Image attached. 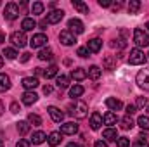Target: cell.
Listing matches in <instances>:
<instances>
[{
	"instance_id": "cell-44",
	"label": "cell",
	"mask_w": 149,
	"mask_h": 147,
	"mask_svg": "<svg viewBox=\"0 0 149 147\" xmlns=\"http://www.w3.org/2000/svg\"><path fill=\"white\" fill-rule=\"evenodd\" d=\"M16 147H30V142L24 140V139H19V142L16 144Z\"/></svg>"
},
{
	"instance_id": "cell-4",
	"label": "cell",
	"mask_w": 149,
	"mask_h": 147,
	"mask_svg": "<svg viewBox=\"0 0 149 147\" xmlns=\"http://www.w3.org/2000/svg\"><path fill=\"white\" fill-rule=\"evenodd\" d=\"M10 42L14 43V47L23 49V47H26L28 38H26V35H24V31H14V33L10 35Z\"/></svg>"
},
{
	"instance_id": "cell-2",
	"label": "cell",
	"mask_w": 149,
	"mask_h": 147,
	"mask_svg": "<svg viewBox=\"0 0 149 147\" xmlns=\"http://www.w3.org/2000/svg\"><path fill=\"white\" fill-rule=\"evenodd\" d=\"M134 42L137 47H149V35L141 30V28H135L134 30Z\"/></svg>"
},
{
	"instance_id": "cell-7",
	"label": "cell",
	"mask_w": 149,
	"mask_h": 147,
	"mask_svg": "<svg viewBox=\"0 0 149 147\" xmlns=\"http://www.w3.org/2000/svg\"><path fill=\"white\" fill-rule=\"evenodd\" d=\"M17 16H19V7H17V3H14V2L7 3V5H5V19L14 21Z\"/></svg>"
},
{
	"instance_id": "cell-18",
	"label": "cell",
	"mask_w": 149,
	"mask_h": 147,
	"mask_svg": "<svg viewBox=\"0 0 149 147\" xmlns=\"http://www.w3.org/2000/svg\"><path fill=\"white\" fill-rule=\"evenodd\" d=\"M21 28H23V31H31L33 28H37V21L33 17H24L21 23Z\"/></svg>"
},
{
	"instance_id": "cell-34",
	"label": "cell",
	"mask_w": 149,
	"mask_h": 147,
	"mask_svg": "<svg viewBox=\"0 0 149 147\" xmlns=\"http://www.w3.org/2000/svg\"><path fill=\"white\" fill-rule=\"evenodd\" d=\"M28 123L33 125V126H40V125H42V118H40L38 114H33V112H31V114H28Z\"/></svg>"
},
{
	"instance_id": "cell-57",
	"label": "cell",
	"mask_w": 149,
	"mask_h": 147,
	"mask_svg": "<svg viewBox=\"0 0 149 147\" xmlns=\"http://www.w3.org/2000/svg\"><path fill=\"white\" fill-rule=\"evenodd\" d=\"M146 28H148V31H149V23H148V24H146Z\"/></svg>"
},
{
	"instance_id": "cell-15",
	"label": "cell",
	"mask_w": 149,
	"mask_h": 147,
	"mask_svg": "<svg viewBox=\"0 0 149 147\" xmlns=\"http://www.w3.org/2000/svg\"><path fill=\"white\" fill-rule=\"evenodd\" d=\"M102 125V116L99 112H92L90 114V128L92 130H99Z\"/></svg>"
},
{
	"instance_id": "cell-40",
	"label": "cell",
	"mask_w": 149,
	"mask_h": 147,
	"mask_svg": "<svg viewBox=\"0 0 149 147\" xmlns=\"http://www.w3.org/2000/svg\"><path fill=\"white\" fill-rule=\"evenodd\" d=\"M116 146H118V147H130V140H128L127 137H118Z\"/></svg>"
},
{
	"instance_id": "cell-9",
	"label": "cell",
	"mask_w": 149,
	"mask_h": 147,
	"mask_svg": "<svg viewBox=\"0 0 149 147\" xmlns=\"http://www.w3.org/2000/svg\"><path fill=\"white\" fill-rule=\"evenodd\" d=\"M49 114H50V118H52V121H56V123H61L63 119H64V112L59 109V107H56V106H49Z\"/></svg>"
},
{
	"instance_id": "cell-13",
	"label": "cell",
	"mask_w": 149,
	"mask_h": 147,
	"mask_svg": "<svg viewBox=\"0 0 149 147\" xmlns=\"http://www.w3.org/2000/svg\"><path fill=\"white\" fill-rule=\"evenodd\" d=\"M78 132V125H74L73 121H68L64 125H61V133H66V135H74Z\"/></svg>"
},
{
	"instance_id": "cell-49",
	"label": "cell",
	"mask_w": 149,
	"mask_h": 147,
	"mask_svg": "<svg viewBox=\"0 0 149 147\" xmlns=\"http://www.w3.org/2000/svg\"><path fill=\"white\" fill-rule=\"evenodd\" d=\"M50 92H52V87H50V85H45V87H43V94H45V95H49Z\"/></svg>"
},
{
	"instance_id": "cell-11",
	"label": "cell",
	"mask_w": 149,
	"mask_h": 147,
	"mask_svg": "<svg viewBox=\"0 0 149 147\" xmlns=\"http://www.w3.org/2000/svg\"><path fill=\"white\" fill-rule=\"evenodd\" d=\"M64 17V10H52V12H49L47 14V23L49 24H56V23H59L61 19Z\"/></svg>"
},
{
	"instance_id": "cell-21",
	"label": "cell",
	"mask_w": 149,
	"mask_h": 147,
	"mask_svg": "<svg viewBox=\"0 0 149 147\" xmlns=\"http://www.w3.org/2000/svg\"><path fill=\"white\" fill-rule=\"evenodd\" d=\"M71 3H73V7L80 12V14H88V5H87L85 2H81V0H73Z\"/></svg>"
},
{
	"instance_id": "cell-60",
	"label": "cell",
	"mask_w": 149,
	"mask_h": 147,
	"mask_svg": "<svg viewBox=\"0 0 149 147\" xmlns=\"http://www.w3.org/2000/svg\"><path fill=\"white\" fill-rule=\"evenodd\" d=\"M148 55H149V54H148Z\"/></svg>"
},
{
	"instance_id": "cell-43",
	"label": "cell",
	"mask_w": 149,
	"mask_h": 147,
	"mask_svg": "<svg viewBox=\"0 0 149 147\" xmlns=\"http://www.w3.org/2000/svg\"><path fill=\"white\" fill-rule=\"evenodd\" d=\"M19 111H21V107H19V104H17V102H12V104H10V112L17 114Z\"/></svg>"
},
{
	"instance_id": "cell-24",
	"label": "cell",
	"mask_w": 149,
	"mask_h": 147,
	"mask_svg": "<svg viewBox=\"0 0 149 147\" xmlns=\"http://www.w3.org/2000/svg\"><path fill=\"white\" fill-rule=\"evenodd\" d=\"M83 92H85V88H83L81 85H73V87L70 88V97H71V99H78L80 95H83Z\"/></svg>"
},
{
	"instance_id": "cell-17",
	"label": "cell",
	"mask_w": 149,
	"mask_h": 147,
	"mask_svg": "<svg viewBox=\"0 0 149 147\" xmlns=\"http://www.w3.org/2000/svg\"><path fill=\"white\" fill-rule=\"evenodd\" d=\"M101 47H102V40H99V38H92L88 43H87V50L88 52H99L101 50Z\"/></svg>"
},
{
	"instance_id": "cell-42",
	"label": "cell",
	"mask_w": 149,
	"mask_h": 147,
	"mask_svg": "<svg viewBox=\"0 0 149 147\" xmlns=\"http://www.w3.org/2000/svg\"><path fill=\"white\" fill-rule=\"evenodd\" d=\"M76 55H80V57H88V50H87V47H80L78 50H76Z\"/></svg>"
},
{
	"instance_id": "cell-1",
	"label": "cell",
	"mask_w": 149,
	"mask_h": 147,
	"mask_svg": "<svg viewBox=\"0 0 149 147\" xmlns=\"http://www.w3.org/2000/svg\"><path fill=\"white\" fill-rule=\"evenodd\" d=\"M70 114L74 116L76 119H85L87 114H88V106H87L83 101H76L74 104L70 106Z\"/></svg>"
},
{
	"instance_id": "cell-20",
	"label": "cell",
	"mask_w": 149,
	"mask_h": 147,
	"mask_svg": "<svg viewBox=\"0 0 149 147\" xmlns=\"http://www.w3.org/2000/svg\"><path fill=\"white\" fill-rule=\"evenodd\" d=\"M10 88V78L7 74L0 73V92H7Z\"/></svg>"
},
{
	"instance_id": "cell-23",
	"label": "cell",
	"mask_w": 149,
	"mask_h": 147,
	"mask_svg": "<svg viewBox=\"0 0 149 147\" xmlns=\"http://www.w3.org/2000/svg\"><path fill=\"white\" fill-rule=\"evenodd\" d=\"M102 66H104V69L113 71V69L116 68V59L111 57V55H106V57H104V61H102Z\"/></svg>"
},
{
	"instance_id": "cell-46",
	"label": "cell",
	"mask_w": 149,
	"mask_h": 147,
	"mask_svg": "<svg viewBox=\"0 0 149 147\" xmlns=\"http://www.w3.org/2000/svg\"><path fill=\"white\" fill-rule=\"evenodd\" d=\"M30 55H31L30 52H24V54L21 55V62H28V61H30Z\"/></svg>"
},
{
	"instance_id": "cell-52",
	"label": "cell",
	"mask_w": 149,
	"mask_h": 147,
	"mask_svg": "<svg viewBox=\"0 0 149 147\" xmlns=\"http://www.w3.org/2000/svg\"><path fill=\"white\" fill-rule=\"evenodd\" d=\"M35 73H37V74H43V69H42V68H37V69H35Z\"/></svg>"
},
{
	"instance_id": "cell-56",
	"label": "cell",
	"mask_w": 149,
	"mask_h": 147,
	"mask_svg": "<svg viewBox=\"0 0 149 147\" xmlns=\"http://www.w3.org/2000/svg\"><path fill=\"white\" fill-rule=\"evenodd\" d=\"M0 147H3V142H2V139H0Z\"/></svg>"
},
{
	"instance_id": "cell-32",
	"label": "cell",
	"mask_w": 149,
	"mask_h": 147,
	"mask_svg": "<svg viewBox=\"0 0 149 147\" xmlns=\"http://www.w3.org/2000/svg\"><path fill=\"white\" fill-rule=\"evenodd\" d=\"M139 9H141V2H139V0H130V3H128V12H130V14H137Z\"/></svg>"
},
{
	"instance_id": "cell-36",
	"label": "cell",
	"mask_w": 149,
	"mask_h": 147,
	"mask_svg": "<svg viewBox=\"0 0 149 147\" xmlns=\"http://www.w3.org/2000/svg\"><path fill=\"white\" fill-rule=\"evenodd\" d=\"M57 66H50V68H47L45 71H43V76L49 80V78H54V76H57Z\"/></svg>"
},
{
	"instance_id": "cell-6",
	"label": "cell",
	"mask_w": 149,
	"mask_h": 147,
	"mask_svg": "<svg viewBox=\"0 0 149 147\" xmlns=\"http://www.w3.org/2000/svg\"><path fill=\"white\" fill-rule=\"evenodd\" d=\"M68 28H70V31L73 33V35H81L83 31H85V26H83V23L80 21V19H70L68 21Z\"/></svg>"
},
{
	"instance_id": "cell-39",
	"label": "cell",
	"mask_w": 149,
	"mask_h": 147,
	"mask_svg": "<svg viewBox=\"0 0 149 147\" xmlns=\"http://www.w3.org/2000/svg\"><path fill=\"white\" fill-rule=\"evenodd\" d=\"M31 12H33V14H42V12H43V3H42V2H35V3L31 5Z\"/></svg>"
},
{
	"instance_id": "cell-31",
	"label": "cell",
	"mask_w": 149,
	"mask_h": 147,
	"mask_svg": "<svg viewBox=\"0 0 149 147\" xmlns=\"http://www.w3.org/2000/svg\"><path fill=\"white\" fill-rule=\"evenodd\" d=\"M30 128H31V125H30L28 121H19V123H17V132H19V135H26V133L30 132Z\"/></svg>"
},
{
	"instance_id": "cell-45",
	"label": "cell",
	"mask_w": 149,
	"mask_h": 147,
	"mask_svg": "<svg viewBox=\"0 0 149 147\" xmlns=\"http://www.w3.org/2000/svg\"><path fill=\"white\" fill-rule=\"evenodd\" d=\"M135 111H137V107H135V106H132V104H128V106H127V114H128V116H132Z\"/></svg>"
},
{
	"instance_id": "cell-50",
	"label": "cell",
	"mask_w": 149,
	"mask_h": 147,
	"mask_svg": "<svg viewBox=\"0 0 149 147\" xmlns=\"http://www.w3.org/2000/svg\"><path fill=\"white\" fill-rule=\"evenodd\" d=\"M121 5H123L121 2H116V3H113V10H120V9H121Z\"/></svg>"
},
{
	"instance_id": "cell-55",
	"label": "cell",
	"mask_w": 149,
	"mask_h": 147,
	"mask_svg": "<svg viewBox=\"0 0 149 147\" xmlns=\"http://www.w3.org/2000/svg\"><path fill=\"white\" fill-rule=\"evenodd\" d=\"M2 66H3V59H2V55H0V69H2Z\"/></svg>"
},
{
	"instance_id": "cell-30",
	"label": "cell",
	"mask_w": 149,
	"mask_h": 147,
	"mask_svg": "<svg viewBox=\"0 0 149 147\" xmlns=\"http://www.w3.org/2000/svg\"><path fill=\"white\" fill-rule=\"evenodd\" d=\"M101 73H102V71H101V68H99V66H90V68H88V71H87V76H88V78H92V80H97V78L101 76Z\"/></svg>"
},
{
	"instance_id": "cell-3",
	"label": "cell",
	"mask_w": 149,
	"mask_h": 147,
	"mask_svg": "<svg viewBox=\"0 0 149 147\" xmlns=\"http://www.w3.org/2000/svg\"><path fill=\"white\" fill-rule=\"evenodd\" d=\"M128 62L132 66H139V64H144L146 62V55L141 49H134L130 50V55H128Z\"/></svg>"
},
{
	"instance_id": "cell-59",
	"label": "cell",
	"mask_w": 149,
	"mask_h": 147,
	"mask_svg": "<svg viewBox=\"0 0 149 147\" xmlns=\"http://www.w3.org/2000/svg\"><path fill=\"white\" fill-rule=\"evenodd\" d=\"M0 5H2V3H0Z\"/></svg>"
},
{
	"instance_id": "cell-35",
	"label": "cell",
	"mask_w": 149,
	"mask_h": 147,
	"mask_svg": "<svg viewBox=\"0 0 149 147\" xmlns=\"http://www.w3.org/2000/svg\"><path fill=\"white\" fill-rule=\"evenodd\" d=\"M132 147H149V142L146 140V137H144V135H141V137H137V139H135V142L132 144Z\"/></svg>"
},
{
	"instance_id": "cell-48",
	"label": "cell",
	"mask_w": 149,
	"mask_h": 147,
	"mask_svg": "<svg viewBox=\"0 0 149 147\" xmlns=\"http://www.w3.org/2000/svg\"><path fill=\"white\" fill-rule=\"evenodd\" d=\"M94 146H95V147H109L108 144H106V142H104V140H97Z\"/></svg>"
},
{
	"instance_id": "cell-41",
	"label": "cell",
	"mask_w": 149,
	"mask_h": 147,
	"mask_svg": "<svg viewBox=\"0 0 149 147\" xmlns=\"http://www.w3.org/2000/svg\"><path fill=\"white\" fill-rule=\"evenodd\" d=\"M148 106V99L146 97H137V102H135V107H139V109H142V107H146Z\"/></svg>"
},
{
	"instance_id": "cell-14",
	"label": "cell",
	"mask_w": 149,
	"mask_h": 147,
	"mask_svg": "<svg viewBox=\"0 0 149 147\" xmlns=\"http://www.w3.org/2000/svg\"><path fill=\"white\" fill-rule=\"evenodd\" d=\"M61 140H63V133L61 132H52L49 137H47V142H49V146L50 147H56L61 144Z\"/></svg>"
},
{
	"instance_id": "cell-8",
	"label": "cell",
	"mask_w": 149,
	"mask_h": 147,
	"mask_svg": "<svg viewBox=\"0 0 149 147\" xmlns=\"http://www.w3.org/2000/svg\"><path fill=\"white\" fill-rule=\"evenodd\" d=\"M59 40H61V43H63V45L70 47V45H73L74 42H76V37H74L70 30H63V31L59 33Z\"/></svg>"
},
{
	"instance_id": "cell-25",
	"label": "cell",
	"mask_w": 149,
	"mask_h": 147,
	"mask_svg": "<svg viewBox=\"0 0 149 147\" xmlns=\"http://www.w3.org/2000/svg\"><path fill=\"white\" fill-rule=\"evenodd\" d=\"M71 78L76 80V81H81V80H85V78H87V71H85L83 68H76V69L71 71Z\"/></svg>"
},
{
	"instance_id": "cell-33",
	"label": "cell",
	"mask_w": 149,
	"mask_h": 147,
	"mask_svg": "<svg viewBox=\"0 0 149 147\" xmlns=\"http://www.w3.org/2000/svg\"><path fill=\"white\" fill-rule=\"evenodd\" d=\"M132 126H134V119H132V116L127 114V116L121 119V128H123V130H130Z\"/></svg>"
},
{
	"instance_id": "cell-26",
	"label": "cell",
	"mask_w": 149,
	"mask_h": 147,
	"mask_svg": "<svg viewBox=\"0 0 149 147\" xmlns=\"http://www.w3.org/2000/svg\"><path fill=\"white\" fill-rule=\"evenodd\" d=\"M38 59H40V61H52V59H54V54H52L50 49H42V50L38 52Z\"/></svg>"
},
{
	"instance_id": "cell-51",
	"label": "cell",
	"mask_w": 149,
	"mask_h": 147,
	"mask_svg": "<svg viewBox=\"0 0 149 147\" xmlns=\"http://www.w3.org/2000/svg\"><path fill=\"white\" fill-rule=\"evenodd\" d=\"M3 42H5V35L0 31V43H3Z\"/></svg>"
},
{
	"instance_id": "cell-16",
	"label": "cell",
	"mask_w": 149,
	"mask_h": 147,
	"mask_svg": "<svg viewBox=\"0 0 149 147\" xmlns=\"http://www.w3.org/2000/svg\"><path fill=\"white\" fill-rule=\"evenodd\" d=\"M37 101H38V95L33 92V90H30V92H24V94H23V104L31 106V104H35Z\"/></svg>"
},
{
	"instance_id": "cell-54",
	"label": "cell",
	"mask_w": 149,
	"mask_h": 147,
	"mask_svg": "<svg viewBox=\"0 0 149 147\" xmlns=\"http://www.w3.org/2000/svg\"><path fill=\"white\" fill-rule=\"evenodd\" d=\"M66 147H80V146H78V144H74V142H71V144H68Z\"/></svg>"
},
{
	"instance_id": "cell-47",
	"label": "cell",
	"mask_w": 149,
	"mask_h": 147,
	"mask_svg": "<svg viewBox=\"0 0 149 147\" xmlns=\"http://www.w3.org/2000/svg\"><path fill=\"white\" fill-rule=\"evenodd\" d=\"M99 5L101 7H109L111 5V0H99Z\"/></svg>"
},
{
	"instance_id": "cell-28",
	"label": "cell",
	"mask_w": 149,
	"mask_h": 147,
	"mask_svg": "<svg viewBox=\"0 0 149 147\" xmlns=\"http://www.w3.org/2000/svg\"><path fill=\"white\" fill-rule=\"evenodd\" d=\"M56 85H57L59 88H68V87H70V78L64 76V74L56 76Z\"/></svg>"
},
{
	"instance_id": "cell-58",
	"label": "cell",
	"mask_w": 149,
	"mask_h": 147,
	"mask_svg": "<svg viewBox=\"0 0 149 147\" xmlns=\"http://www.w3.org/2000/svg\"><path fill=\"white\" fill-rule=\"evenodd\" d=\"M148 111H149V107H148Z\"/></svg>"
},
{
	"instance_id": "cell-27",
	"label": "cell",
	"mask_w": 149,
	"mask_h": 147,
	"mask_svg": "<svg viewBox=\"0 0 149 147\" xmlns=\"http://www.w3.org/2000/svg\"><path fill=\"white\" fill-rule=\"evenodd\" d=\"M47 140V135L43 133V132H35L33 133V137H31V142L35 144V146H40V144H43Z\"/></svg>"
},
{
	"instance_id": "cell-29",
	"label": "cell",
	"mask_w": 149,
	"mask_h": 147,
	"mask_svg": "<svg viewBox=\"0 0 149 147\" xmlns=\"http://www.w3.org/2000/svg\"><path fill=\"white\" fill-rule=\"evenodd\" d=\"M102 121H104L106 125H109V128H111L113 125H116V121H118V116H116L114 112H106V114H104V118H102Z\"/></svg>"
},
{
	"instance_id": "cell-10",
	"label": "cell",
	"mask_w": 149,
	"mask_h": 147,
	"mask_svg": "<svg viewBox=\"0 0 149 147\" xmlns=\"http://www.w3.org/2000/svg\"><path fill=\"white\" fill-rule=\"evenodd\" d=\"M47 43V37L43 35V33H37V35H33V38L30 40V45L33 47V49H40V47H43Z\"/></svg>"
},
{
	"instance_id": "cell-37",
	"label": "cell",
	"mask_w": 149,
	"mask_h": 147,
	"mask_svg": "<svg viewBox=\"0 0 149 147\" xmlns=\"http://www.w3.org/2000/svg\"><path fill=\"white\" fill-rule=\"evenodd\" d=\"M137 125L142 128V130H149V116H141L137 119Z\"/></svg>"
},
{
	"instance_id": "cell-12",
	"label": "cell",
	"mask_w": 149,
	"mask_h": 147,
	"mask_svg": "<svg viewBox=\"0 0 149 147\" xmlns=\"http://www.w3.org/2000/svg\"><path fill=\"white\" fill-rule=\"evenodd\" d=\"M21 85H23V87L30 92V90L37 88L40 83H38V78H37V76H26V78H23V83H21Z\"/></svg>"
},
{
	"instance_id": "cell-38",
	"label": "cell",
	"mask_w": 149,
	"mask_h": 147,
	"mask_svg": "<svg viewBox=\"0 0 149 147\" xmlns=\"http://www.w3.org/2000/svg\"><path fill=\"white\" fill-rule=\"evenodd\" d=\"M3 55H5L7 59H16V57H17V52H16V49L7 47V49H3Z\"/></svg>"
},
{
	"instance_id": "cell-19",
	"label": "cell",
	"mask_w": 149,
	"mask_h": 147,
	"mask_svg": "<svg viewBox=\"0 0 149 147\" xmlns=\"http://www.w3.org/2000/svg\"><path fill=\"white\" fill-rule=\"evenodd\" d=\"M106 106H108L111 111H118V109H121V107H123L121 101H118V99H113V97H108V99H106Z\"/></svg>"
},
{
	"instance_id": "cell-22",
	"label": "cell",
	"mask_w": 149,
	"mask_h": 147,
	"mask_svg": "<svg viewBox=\"0 0 149 147\" xmlns=\"http://www.w3.org/2000/svg\"><path fill=\"white\" fill-rule=\"evenodd\" d=\"M102 137L106 139V140H118V132H116V128H106L104 132H102Z\"/></svg>"
},
{
	"instance_id": "cell-53",
	"label": "cell",
	"mask_w": 149,
	"mask_h": 147,
	"mask_svg": "<svg viewBox=\"0 0 149 147\" xmlns=\"http://www.w3.org/2000/svg\"><path fill=\"white\" fill-rule=\"evenodd\" d=\"M0 114H3V102L0 101Z\"/></svg>"
},
{
	"instance_id": "cell-5",
	"label": "cell",
	"mask_w": 149,
	"mask_h": 147,
	"mask_svg": "<svg viewBox=\"0 0 149 147\" xmlns=\"http://www.w3.org/2000/svg\"><path fill=\"white\" fill-rule=\"evenodd\" d=\"M135 81H137V85L141 88L149 90V69H141L135 76Z\"/></svg>"
}]
</instances>
